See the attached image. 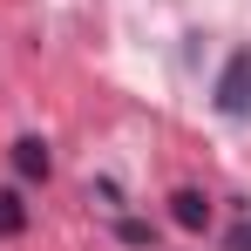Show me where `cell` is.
I'll return each instance as SVG.
<instances>
[{
  "mask_svg": "<svg viewBox=\"0 0 251 251\" xmlns=\"http://www.w3.org/2000/svg\"><path fill=\"white\" fill-rule=\"evenodd\" d=\"M217 116H231V123H245L251 116V48H238L231 61H224V75H217Z\"/></svg>",
  "mask_w": 251,
  "mask_h": 251,
  "instance_id": "obj_1",
  "label": "cell"
},
{
  "mask_svg": "<svg viewBox=\"0 0 251 251\" xmlns=\"http://www.w3.org/2000/svg\"><path fill=\"white\" fill-rule=\"evenodd\" d=\"M48 170H54L48 143L41 136H21V143H14V176H21V183H48Z\"/></svg>",
  "mask_w": 251,
  "mask_h": 251,
  "instance_id": "obj_2",
  "label": "cell"
},
{
  "mask_svg": "<svg viewBox=\"0 0 251 251\" xmlns=\"http://www.w3.org/2000/svg\"><path fill=\"white\" fill-rule=\"evenodd\" d=\"M170 224H176V231H204L210 224V197L204 190H176V197H170Z\"/></svg>",
  "mask_w": 251,
  "mask_h": 251,
  "instance_id": "obj_3",
  "label": "cell"
},
{
  "mask_svg": "<svg viewBox=\"0 0 251 251\" xmlns=\"http://www.w3.org/2000/svg\"><path fill=\"white\" fill-rule=\"evenodd\" d=\"M27 231V204H21V190H0V238H21Z\"/></svg>",
  "mask_w": 251,
  "mask_h": 251,
  "instance_id": "obj_4",
  "label": "cell"
},
{
  "mask_svg": "<svg viewBox=\"0 0 251 251\" xmlns=\"http://www.w3.org/2000/svg\"><path fill=\"white\" fill-rule=\"evenodd\" d=\"M116 238H123V245H136V251H150V245H156V231H150L143 217H123V224H116Z\"/></svg>",
  "mask_w": 251,
  "mask_h": 251,
  "instance_id": "obj_5",
  "label": "cell"
},
{
  "mask_svg": "<svg viewBox=\"0 0 251 251\" xmlns=\"http://www.w3.org/2000/svg\"><path fill=\"white\" fill-rule=\"evenodd\" d=\"M231 251H251V224H238V231H231Z\"/></svg>",
  "mask_w": 251,
  "mask_h": 251,
  "instance_id": "obj_6",
  "label": "cell"
}]
</instances>
